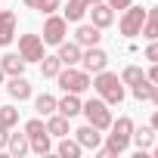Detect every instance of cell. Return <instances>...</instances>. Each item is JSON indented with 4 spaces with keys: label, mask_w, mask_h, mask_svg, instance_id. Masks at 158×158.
Segmentation results:
<instances>
[{
    "label": "cell",
    "mask_w": 158,
    "mask_h": 158,
    "mask_svg": "<svg viewBox=\"0 0 158 158\" xmlns=\"http://www.w3.org/2000/svg\"><path fill=\"white\" fill-rule=\"evenodd\" d=\"M109 130H112V133H109V139H106V149H99V158H115V155L127 152L130 136H133V121H130L127 115H121L118 121H112Z\"/></svg>",
    "instance_id": "obj_1"
},
{
    "label": "cell",
    "mask_w": 158,
    "mask_h": 158,
    "mask_svg": "<svg viewBox=\"0 0 158 158\" xmlns=\"http://www.w3.org/2000/svg\"><path fill=\"white\" fill-rule=\"evenodd\" d=\"M109 106H121L124 102V81L115 74V71H96V77H93V84H90Z\"/></svg>",
    "instance_id": "obj_2"
},
{
    "label": "cell",
    "mask_w": 158,
    "mask_h": 158,
    "mask_svg": "<svg viewBox=\"0 0 158 158\" xmlns=\"http://www.w3.org/2000/svg\"><path fill=\"white\" fill-rule=\"evenodd\" d=\"M56 81H59V87H62L65 93H84V90H90L93 77H90V71H84V68L62 65V71L56 74Z\"/></svg>",
    "instance_id": "obj_3"
},
{
    "label": "cell",
    "mask_w": 158,
    "mask_h": 158,
    "mask_svg": "<svg viewBox=\"0 0 158 158\" xmlns=\"http://www.w3.org/2000/svg\"><path fill=\"white\" fill-rule=\"evenodd\" d=\"M81 115H84L87 124H93L96 130H109V127H112V109H109V102H106L102 96L87 99V102L81 106Z\"/></svg>",
    "instance_id": "obj_4"
},
{
    "label": "cell",
    "mask_w": 158,
    "mask_h": 158,
    "mask_svg": "<svg viewBox=\"0 0 158 158\" xmlns=\"http://www.w3.org/2000/svg\"><path fill=\"white\" fill-rule=\"evenodd\" d=\"M65 34H68V22H65V16L50 13L47 22H44V34H40V40L50 44V47H59V44L65 40Z\"/></svg>",
    "instance_id": "obj_5"
},
{
    "label": "cell",
    "mask_w": 158,
    "mask_h": 158,
    "mask_svg": "<svg viewBox=\"0 0 158 158\" xmlns=\"http://www.w3.org/2000/svg\"><path fill=\"white\" fill-rule=\"evenodd\" d=\"M143 22H146V10L130 3V6L124 10V16H121L118 28H121V34H124V37H136V34L143 31Z\"/></svg>",
    "instance_id": "obj_6"
},
{
    "label": "cell",
    "mask_w": 158,
    "mask_h": 158,
    "mask_svg": "<svg viewBox=\"0 0 158 158\" xmlns=\"http://www.w3.org/2000/svg\"><path fill=\"white\" fill-rule=\"evenodd\" d=\"M44 40H40V34H22L19 37V56L25 59V62H40L44 59Z\"/></svg>",
    "instance_id": "obj_7"
},
{
    "label": "cell",
    "mask_w": 158,
    "mask_h": 158,
    "mask_svg": "<svg viewBox=\"0 0 158 158\" xmlns=\"http://www.w3.org/2000/svg\"><path fill=\"white\" fill-rule=\"evenodd\" d=\"M109 65V53L96 44V47H84V53H81V68L84 71H90V74H96V71H102Z\"/></svg>",
    "instance_id": "obj_8"
},
{
    "label": "cell",
    "mask_w": 158,
    "mask_h": 158,
    "mask_svg": "<svg viewBox=\"0 0 158 158\" xmlns=\"http://www.w3.org/2000/svg\"><path fill=\"white\" fill-rule=\"evenodd\" d=\"M74 133V139L81 143V149H99V143H102V133L93 127V124H84V127H77V130H71Z\"/></svg>",
    "instance_id": "obj_9"
},
{
    "label": "cell",
    "mask_w": 158,
    "mask_h": 158,
    "mask_svg": "<svg viewBox=\"0 0 158 158\" xmlns=\"http://www.w3.org/2000/svg\"><path fill=\"white\" fill-rule=\"evenodd\" d=\"M87 13H90V19H93V25H96L99 31H102V28H109V25L115 22V10H112V6L106 3V0H99V3H93V6L87 10Z\"/></svg>",
    "instance_id": "obj_10"
},
{
    "label": "cell",
    "mask_w": 158,
    "mask_h": 158,
    "mask_svg": "<svg viewBox=\"0 0 158 158\" xmlns=\"http://www.w3.org/2000/svg\"><path fill=\"white\" fill-rule=\"evenodd\" d=\"M13 37H16V13L0 10V47H10Z\"/></svg>",
    "instance_id": "obj_11"
},
{
    "label": "cell",
    "mask_w": 158,
    "mask_h": 158,
    "mask_svg": "<svg viewBox=\"0 0 158 158\" xmlns=\"http://www.w3.org/2000/svg\"><path fill=\"white\" fill-rule=\"evenodd\" d=\"M81 106H84V102H81V93H65L62 99H56V112L65 115L68 121H71L74 115H81Z\"/></svg>",
    "instance_id": "obj_12"
},
{
    "label": "cell",
    "mask_w": 158,
    "mask_h": 158,
    "mask_svg": "<svg viewBox=\"0 0 158 158\" xmlns=\"http://www.w3.org/2000/svg\"><path fill=\"white\" fill-rule=\"evenodd\" d=\"M81 53H84V47L81 44H74V40H62L59 44V62L62 65H77V62H81Z\"/></svg>",
    "instance_id": "obj_13"
},
{
    "label": "cell",
    "mask_w": 158,
    "mask_h": 158,
    "mask_svg": "<svg viewBox=\"0 0 158 158\" xmlns=\"http://www.w3.org/2000/svg\"><path fill=\"white\" fill-rule=\"evenodd\" d=\"M6 93H10L13 99H19V102L31 99V84H28V77H25V74H16V77H10V84H6Z\"/></svg>",
    "instance_id": "obj_14"
},
{
    "label": "cell",
    "mask_w": 158,
    "mask_h": 158,
    "mask_svg": "<svg viewBox=\"0 0 158 158\" xmlns=\"http://www.w3.org/2000/svg\"><path fill=\"white\" fill-rule=\"evenodd\" d=\"M102 40V34H99V28L90 22V25H77V31H74V44H81V47H96Z\"/></svg>",
    "instance_id": "obj_15"
},
{
    "label": "cell",
    "mask_w": 158,
    "mask_h": 158,
    "mask_svg": "<svg viewBox=\"0 0 158 158\" xmlns=\"http://www.w3.org/2000/svg\"><path fill=\"white\" fill-rule=\"evenodd\" d=\"M6 149H10V155H13V158H22V155H28V152H31L28 133H10V139H6Z\"/></svg>",
    "instance_id": "obj_16"
},
{
    "label": "cell",
    "mask_w": 158,
    "mask_h": 158,
    "mask_svg": "<svg viewBox=\"0 0 158 158\" xmlns=\"http://www.w3.org/2000/svg\"><path fill=\"white\" fill-rule=\"evenodd\" d=\"M25 59L19 56V53H6L3 59H0V68H3V74H10V77H16V74H22L25 71Z\"/></svg>",
    "instance_id": "obj_17"
},
{
    "label": "cell",
    "mask_w": 158,
    "mask_h": 158,
    "mask_svg": "<svg viewBox=\"0 0 158 158\" xmlns=\"http://www.w3.org/2000/svg\"><path fill=\"white\" fill-rule=\"evenodd\" d=\"M47 133H50V136H59V139L68 136V133H71V130H68V118L59 115V112H53V115L47 118Z\"/></svg>",
    "instance_id": "obj_18"
},
{
    "label": "cell",
    "mask_w": 158,
    "mask_h": 158,
    "mask_svg": "<svg viewBox=\"0 0 158 158\" xmlns=\"http://www.w3.org/2000/svg\"><path fill=\"white\" fill-rule=\"evenodd\" d=\"M130 143L139 149V152H146V149H152V143H155V130H152V124H146V127H133V136H130Z\"/></svg>",
    "instance_id": "obj_19"
},
{
    "label": "cell",
    "mask_w": 158,
    "mask_h": 158,
    "mask_svg": "<svg viewBox=\"0 0 158 158\" xmlns=\"http://www.w3.org/2000/svg\"><path fill=\"white\" fill-rule=\"evenodd\" d=\"M146 40H158V6L146 10V22H143V31H139Z\"/></svg>",
    "instance_id": "obj_20"
},
{
    "label": "cell",
    "mask_w": 158,
    "mask_h": 158,
    "mask_svg": "<svg viewBox=\"0 0 158 158\" xmlns=\"http://www.w3.org/2000/svg\"><path fill=\"white\" fill-rule=\"evenodd\" d=\"M90 3L87 0H68V6H65V22H81L87 16Z\"/></svg>",
    "instance_id": "obj_21"
},
{
    "label": "cell",
    "mask_w": 158,
    "mask_h": 158,
    "mask_svg": "<svg viewBox=\"0 0 158 158\" xmlns=\"http://www.w3.org/2000/svg\"><path fill=\"white\" fill-rule=\"evenodd\" d=\"M34 112H37L40 118H50V115L56 112V96H50V93L34 96Z\"/></svg>",
    "instance_id": "obj_22"
},
{
    "label": "cell",
    "mask_w": 158,
    "mask_h": 158,
    "mask_svg": "<svg viewBox=\"0 0 158 158\" xmlns=\"http://www.w3.org/2000/svg\"><path fill=\"white\" fill-rule=\"evenodd\" d=\"M59 71H62L59 56H47V53H44V59H40V74H44V77H56Z\"/></svg>",
    "instance_id": "obj_23"
},
{
    "label": "cell",
    "mask_w": 158,
    "mask_h": 158,
    "mask_svg": "<svg viewBox=\"0 0 158 158\" xmlns=\"http://www.w3.org/2000/svg\"><path fill=\"white\" fill-rule=\"evenodd\" d=\"M62 158H77V155H81L84 149H81V143H77V139H68V136H62V143H59V149H56Z\"/></svg>",
    "instance_id": "obj_24"
},
{
    "label": "cell",
    "mask_w": 158,
    "mask_h": 158,
    "mask_svg": "<svg viewBox=\"0 0 158 158\" xmlns=\"http://www.w3.org/2000/svg\"><path fill=\"white\" fill-rule=\"evenodd\" d=\"M28 143H31V152H37V155H47V152L53 149V143H50V133H47V130H44V133H37V136H31Z\"/></svg>",
    "instance_id": "obj_25"
},
{
    "label": "cell",
    "mask_w": 158,
    "mask_h": 158,
    "mask_svg": "<svg viewBox=\"0 0 158 158\" xmlns=\"http://www.w3.org/2000/svg\"><path fill=\"white\" fill-rule=\"evenodd\" d=\"M0 124L13 130V127L19 124V109H16V106H0Z\"/></svg>",
    "instance_id": "obj_26"
},
{
    "label": "cell",
    "mask_w": 158,
    "mask_h": 158,
    "mask_svg": "<svg viewBox=\"0 0 158 158\" xmlns=\"http://www.w3.org/2000/svg\"><path fill=\"white\" fill-rule=\"evenodd\" d=\"M143 77H146V71H143L139 65H127V68L121 71V81H124V84H130V87H133L136 81H143Z\"/></svg>",
    "instance_id": "obj_27"
},
{
    "label": "cell",
    "mask_w": 158,
    "mask_h": 158,
    "mask_svg": "<svg viewBox=\"0 0 158 158\" xmlns=\"http://www.w3.org/2000/svg\"><path fill=\"white\" fill-rule=\"evenodd\" d=\"M130 90H133V96H136L139 102H146V99L152 96V81H149V77H143V81H136Z\"/></svg>",
    "instance_id": "obj_28"
},
{
    "label": "cell",
    "mask_w": 158,
    "mask_h": 158,
    "mask_svg": "<svg viewBox=\"0 0 158 158\" xmlns=\"http://www.w3.org/2000/svg\"><path fill=\"white\" fill-rule=\"evenodd\" d=\"M44 130H47V121H44V118H31V121H25V133H28V139L37 136V133H44Z\"/></svg>",
    "instance_id": "obj_29"
},
{
    "label": "cell",
    "mask_w": 158,
    "mask_h": 158,
    "mask_svg": "<svg viewBox=\"0 0 158 158\" xmlns=\"http://www.w3.org/2000/svg\"><path fill=\"white\" fill-rule=\"evenodd\" d=\"M56 10H62V0H37V13L50 16V13H56Z\"/></svg>",
    "instance_id": "obj_30"
},
{
    "label": "cell",
    "mask_w": 158,
    "mask_h": 158,
    "mask_svg": "<svg viewBox=\"0 0 158 158\" xmlns=\"http://www.w3.org/2000/svg\"><path fill=\"white\" fill-rule=\"evenodd\" d=\"M149 62H158V40H149V47H146V53H143Z\"/></svg>",
    "instance_id": "obj_31"
},
{
    "label": "cell",
    "mask_w": 158,
    "mask_h": 158,
    "mask_svg": "<svg viewBox=\"0 0 158 158\" xmlns=\"http://www.w3.org/2000/svg\"><path fill=\"white\" fill-rule=\"evenodd\" d=\"M106 3H109L112 10H127V6L133 3V0H106Z\"/></svg>",
    "instance_id": "obj_32"
},
{
    "label": "cell",
    "mask_w": 158,
    "mask_h": 158,
    "mask_svg": "<svg viewBox=\"0 0 158 158\" xmlns=\"http://www.w3.org/2000/svg\"><path fill=\"white\" fill-rule=\"evenodd\" d=\"M146 77H149V81H152V84H158V62H152V68L146 71Z\"/></svg>",
    "instance_id": "obj_33"
},
{
    "label": "cell",
    "mask_w": 158,
    "mask_h": 158,
    "mask_svg": "<svg viewBox=\"0 0 158 158\" xmlns=\"http://www.w3.org/2000/svg\"><path fill=\"white\" fill-rule=\"evenodd\" d=\"M6 139H10V127L0 124V149H6Z\"/></svg>",
    "instance_id": "obj_34"
},
{
    "label": "cell",
    "mask_w": 158,
    "mask_h": 158,
    "mask_svg": "<svg viewBox=\"0 0 158 158\" xmlns=\"http://www.w3.org/2000/svg\"><path fill=\"white\" fill-rule=\"evenodd\" d=\"M149 102H155V106H158V84H152V96H149Z\"/></svg>",
    "instance_id": "obj_35"
},
{
    "label": "cell",
    "mask_w": 158,
    "mask_h": 158,
    "mask_svg": "<svg viewBox=\"0 0 158 158\" xmlns=\"http://www.w3.org/2000/svg\"><path fill=\"white\" fill-rule=\"evenodd\" d=\"M149 124H152V130H155V133H158V109H155V112H152V121H149Z\"/></svg>",
    "instance_id": "obj_36"
},
{
    "label": "cell",
    "mask_w": 158,
    "mask_h": 158,
    "mask_svg": "<svg viewBox=\"0 0 158 158\" xmlns=\"http://www.w3.org/2000/svg\"><path fill=\"white\" fill-rule=\"evenodd\" d=\"M25 6L28 10H37V0H25Z\"/></svg>",
    "instance_id": "obj_37"
},
{
    "label": "cell",
    "mask_w": 158,
    "mask_h": 158,
    "mask_svg": "<svg viewBox=\"0 0 158 158\" xmlns=\"http://www.w3.org/2000/svg\"><path fill=\"white\" fill-rule=\"evenodd\" d=\"M152 152H155V158H158V139H155V143H152Z\"/></svg>",
    "instance_id": "obj_38"
},
{
    "label": "cell",
    "mask_w": 158,
    "mask_h": 158,
    "mask_svg": "<svg viewBox=\"0 0 158 158\" xmlns=\"http://www.w3.org/2000/svg\"><path fill=\"white\" fill-rule=\"evenodd\" d=\"M3 77H6V74H3V68H0V84H3Z\"/></svg>",
    "instance_id": "obj_39"
},
{
    "label": "cell",
    "mask_w": 158,
    "mask_h": 158,
    "mask_svg": "<svg viewBox=\"0 0 158 158\" xmlns=\"http://www.w3.org/2000/svg\"><path fill=\"white\" fill-rule=\"evenodd\" d=\"M87 3H90V6H93V3H99V0H87Z\"/></svg>",
    "instance_id": "obj_40"
}]
</instances>
